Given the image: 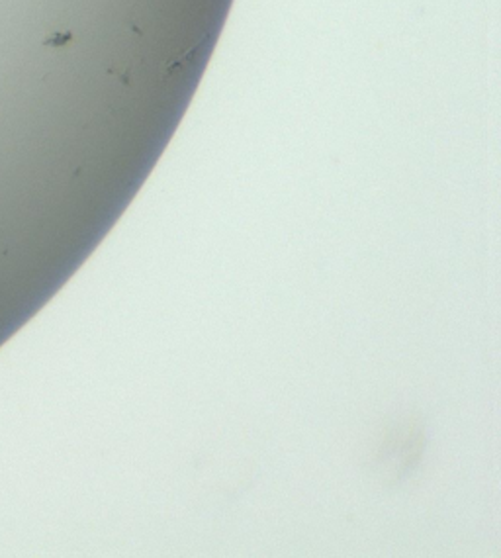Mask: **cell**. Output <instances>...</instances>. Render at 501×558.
I'll return each mask as SVG.
<instances>
[{"mask_svg": "<svg viewBox=\"0 0 501 558\" xmlns=\"http://www.w3.org/2000/svg\"><path fill=\"white\" fill-rule=\"evenodd\" d=\"M71 31H63V33H53V35H47L44 39V45L47 47H59V45H65L71 42Z\"/></svg>", "mask_w": 501, "mask_h": 558, "instance_id": "6da1fadb", "label": "cell"}]
</instances>
